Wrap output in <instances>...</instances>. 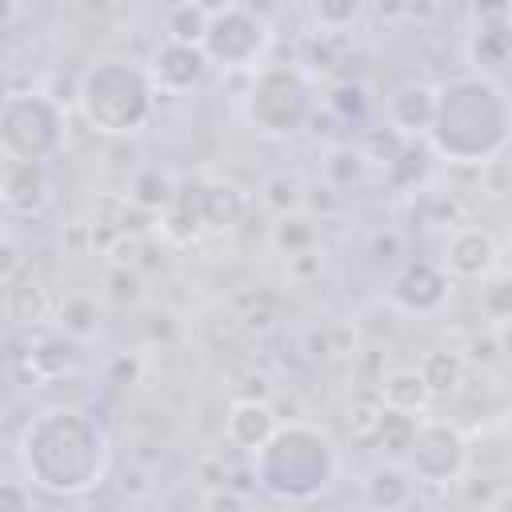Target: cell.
Segmentation results:
<instances>
[{
    "mask_svg": "<svg viewBox=\"0 0 512 512\" xmlns=\"http://www.w3.org/2000/svg\"><path fill=\"white\" fill-rule=\"evenodd\" d=\"M480 304L496 324L512 320V280H488V288H480Z\"/></svg>",
    "mask_w": 512,
    "mask_h": 512,
    "instance_id": "cell-23",
    "label": "cell"
},
{
    "mask_svg": "<svg viewBox=\"0 0 512 512\" xmlns=\"http://www.w3.org/2000/svg\"><path fill=\"white\" fill-rule=\"evenodd\" d=\"M208 72V56L200 44H184V40H164L152 52L148 76L156 84V92H188L204 80Z\"/></svg>",
    "mask_w": 512,
    "mask_h": 512,
    "instance_id": "cell-10",
    "label": "cell"
},
{
    "mask_svg": "<svg viewBox=\"0 0 512 512\" xmlns=\"http://www.w3.org/2000/svg\"><path fill=\"white\" fill-rule=\"evenodd\" d=\"M436 84L428 80H404L388 92L384 100V116H388V128L396 136H428L432 128V116H436Z\"/></svg>",
    "mask_w": 512,
    "mask_h": 512,
    "instance_id": "cell-11",
    "label": "cell"
},
{
    "mask_svg": "<svg viewBox=\"0 0 512 512\" xmlns=\"http://www.w3.org/2000/svg\"><path fill=\"white\" fill-rule=\"evenodd\" d=\"M208 64L224 68V72H260L268 48H272V28L260 12L244 8V4H224V8H208V28L200 40Z\"/></svg>",
    "mask_w": 512,
    "mask_h": 512,
    "instance_id": "cell-7",
    "label": "cell"
},
{
    "mask_svg": "<svg viewBox=\"0 0 512 512\" xmlns=\"http://www.w3.org/2000/svg\"><path fill=\"white\" fill-rule=\"evenodd\" d=\"M224 432H228V440H232L236 448H244V452L256 456V452L280 432V420H276V412H272L268 400H236L232 412H228Z\"/></svg>",
    "mask_w": 512,
    "mask_h": 512,
    "instance_id": "cell-14",
    "label": "cell"
},
{
    "mask_svg": "<svg viewBox=\"0 0 512 512\" xmlns=\"http://www.w3.org/2000/svg\"><path fill=\"white\" fill-rule=\"evenodd\" d=\"M60 328H64L68 336H88V332H96V304H92L88 296L64 300V308H60Z\"/></svg>",
    "mask_w": 512,
    "mask_h": 512,
    "instance_id": "cell-21",
    "label": "cell"
},
{
    "mask_svg": "<svg viewBox=\"0 0 512 512\" xmlns=\"http://www.w3.org/2000/svg\"><path fill=\"white\" fill-rule=\"evenodd\" d=\"M448 272L432 260H412L392 280V300L404 312H436L448 300Z\"/></svg>",
    "mask_w": 512,
    "mask_h": 512,
    "instance_id": "cell-12",
    "label": "cell"
},
{
    "mask_svg": "<svg viewBox=\"0 0 512 512\" xmlns=\"http://www.w3.org/2000/svg\"><path fill=\"white\" fill-rule=\"evenodd\" d=\"M424 140L448 164H488L512 140V100L484 72L456 76L440 84L436 116Z\"/></svg>",
    "mask_w": 512,
    "mask_h": 512,
    "instance_id": "cell-2",
    "label": "cell"
},
{
    "mask_svg": "<svg viewBox=\"0 0 512 512\" xmlns=\"http://www.w3.org/2000/svg\"><path fill=\"white\" fill-rule=\"evenodd\" d=\"M272 244H276L280 252H288V256H312L308 248L316 244V224H312L308 216H300V212L280 216L276 228H272Z\"/></svg>",
    "mask_w": 512,
    "mask_h": 512,
    "instance_id": "cell-20",
    "label": "cell"
},
{
    "mask_svg": "<svg viewBox=\"0 0 512 512\" xmlns=\"http://www.w3.org/2000/svg\"><path fill=\"white\" fill-rule=\"evenodd\" d=\"M316 112V88L296 64H264L252 76L244 116L252 132L268 140H288L296 136Z\"/></svg>",
    "mask_w": 512,
    "mask_h": 512,
    "instance_id": "cell-5",
    "label": "cell"
},
{
    "mask_svg": "<svg viewBox=\"0 0 512 512\" xmlns=\"http://www.w3.org/2000/svg\"><path fill=\"white\" fill-rule=\"evenodd\" d=\"M264 204H272L280 216H292L300 208V180L296 176H272L264 184Z\"/></svg>",
    "mask_w": 512,
    "mask_h": 512,
    "instance_id": "cell-22",
    "label": "cell"
},
{
    "mask_svg": "<svg viewBox=\"0 0 512 512\" xmlns=\"http://www.w3.org/2000/svg\"><path fill=\"white\" fill-rule=\"evenodd\" d=\"M84 120L104 136H132L152 120L156 84L144 64L128 56H100L84 68L76 88Z\"/></svg>",
    "mask_w": 512,
    "mask_h": 512,
    "instance_id": "cell-4",
    "label": "cell"
},
{
    "mask_svg": "<svg viewBox=\"0 0 512 512\" xmlns=\"http://www.w3.org/2000/svg\"><path fill=\"white\" fill-rule=\"evenodd\" d=\"M496 264H500V244H496V236L488 228L464 224V228L448 232L440 268L452 280H492Z\"/></svg>",
    "mask_w": 512,
    "mask_h": 512,
    "instance_id": "cell-9",
    "label": "cell"
},
{
    "mask_svg": "<svg viewBox=\"0 0 512 512\" xmlns=\"http://www.w3.org/2000/svg\"><path fill=\"white\" fill-rule=\"evenodd\" d=\"M420 376L428 380L432 396H444V392H452V388L460 384L464 360H460L456 352H448V348H436V352H428V356L420 360Z\"/></svg>",
    "mask_w": 512,
    "mask_h": 512,
    "instance_id": "cell-19",
    "label": "cell"
},
{
    "mask_svg": "<svg viewBox=\"0 0 512 512\" xmlns=\"http://www.w3.org/2000/svg\"><path fill=\"white\" fill-rule=\"evenodd\" d=\"M0 512H32V492L20 480L0 484Z\"/></svg>",
    "mask_w": 512,
    "mask_h": 512,
    "instance_id": "cell-24",
    "label": "cell"
},
{
    "mask_svg": "<svg viewBox=\"0 0 512 512\" xmlns=\"http://www.w3.org/2000/svg\"><path fill=\"white\" fill-rule=\"evenodd\" d=\"M68 116L48 92H12L0 108V148L16 164H44L64 148Z\"/></svg>",
    "mask_w": 512,
    "mask_h": 512,
    "instance_id": "cell-6",
    "label": "cell"
},
{
    "mask_svg": "<svg viewBox=\"0 0 512 512\" xmlns=\"http://www.w3.org/2000/svg\"><path fill=\"white\" fill-rule=\"evenodd\" d=\"M412 480H416V476H412L404 464H384V468H376V472L368 476V484H364L368 504L380 508V512H400V508L412 500V492H416Z\"/></svg>",
    "mask_w": 512,
    "mask_h": 512,
    "instance_id": "cell-16",
    "label": "cell"
},
{
    "mask_svg": "<svg viewBox=\"0 0 512 512\" xmlns=\"http://www.w3.org/2000/svg\"><path fill=\"white\" fill-rule=\"evenodd\" d=\"M380 396H384V408H396V412H424L428 400H432V388L428 380L420 376V368H396L384 384H380Z\"/></svg>",
    "mask_w": 512,
    "mask_h": 512,
    "instance_id": "cell-17",
    "label": "cell"
},
{
    "mask_svg": "<svg viewBox=\"0 0 512 512\" xmlns=\"http://www.w3.org/2000/svg\"><path fill=\"white\" fill-rule=\"evenodd\" d=\"M416 420H420V416H408V412H396V408H380V412H376V440H380L400 464H404V456H408Z\"/></svg>",
    "mask_w": 512,
    "mask_h": 512,
    "instance_id": "cell-18",
    "label": "cell"
},
{
    "mask_svg": "<svg viewBox=\"0 0 512 512\" xmlns=\"http://www.w3.org/2000/svg\"><path fill=\"white\" fill-rule=\"evenodd\" d=\"M20 468L52 496H84L108 468V436L84 408H44L20 432Z\"/></svg>",
    "mask_w": 512,
    "mask_h": 512,
    "instance_id": "cell-1",
    "label": "cell"
},
{
    "mask_svg": "<svg viewBox=\"0 0 512 512\" xmlns=\"http://www.w3.org/2000/svg\"><path fill=\"white\" fill-rule=\"evenodd\" d=\"M404 468L424 484H452L468 468V436L440 416H420Z\"/></svg>",
    "mask_w": 512,
    "mask_h": 512,
    "instance_id": "cell-8",
    "label": "cell"
},
{
    "mask_svg": "<svg viewBox=\"0 0 512 512\" xmlns=\"http://www.w3.org/2000/svg\"><path fill=\"white\" fill-rule=\"evenodd\" d=\"M204 512H248V504L236 488H212L204 496Z\"/></svg>",
    "mask_w": 512,
    "mask_h": 512,
    "instance_id": "cell-25",
    "label": "cell"
},
{
    "mask_svg": "<svg viewBox=\"0 0 512 512\" xmlns=\"http://www.w3.org/2000/svg\"><path fill=\"white\" fill-rule=\"evenodd\" d=\"M336 444L328 432L312 424H280V432L252 456L256 484L284 500V504H308L336 480Z\"/></svg>",
    "mask_w": 512,
    "mask_h": 512,
    "instance_id": "cell-3",
    "label": "cell"
},
{
    "mask_svg": "<svg viewBox=\"0 0 512 512\" xmlns=\"http://www.w3.org/2000/svg\"><path fill=\"white\" fill-rule=\"evenodd\" d=\"M496 340H500V348L512 356V320H504V324H496Z\"/></svg>",
    "mask_w": 512,
    "mask_h": 512,
    "instance_id": "cell-26",
    "label": "cell"
},
{
    "mask_svg": "<svg viewBox=\"0 0 512 512\" xmlns=\"http://www.w3.org/2000/svg\"><path fill=\"white\" fill-rule=\"evenodd\" d=\"M176 204L180 208H196V224L200 228H232L240 216H244V196L232 188V184H196L188 192H176Z\"/></svg>",
    "mask_w": 512,
    "mask_h": 512,
    "instance_id": "cell-13",
    "label": "cell"
},
{
    "mask_svg": "<svg viewBox=\"0 0 512 512\" xmlns=\"http://www.w3.org/2000/svg\"><path fill=\"white\" fill-rule=\"evenodd\" d=\"M4 204L12 212H40L48 204V176H44V164H16L8 160L4 168Z\"/></svg>",
    "mask_w": 512,
    "mask_h": 512,
    "instance_id": "cell-15",
    "label": "cell"
}]
</instances>
